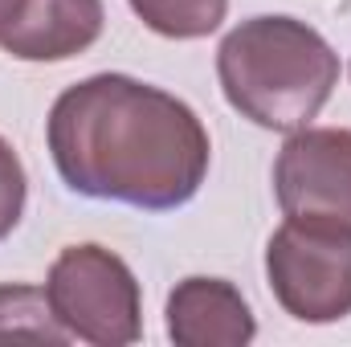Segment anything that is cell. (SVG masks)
Returning a JSON list of instances; mask_svg holds the SVG:
<instances>
[{
  "label": "cell",
  "instance_id": "obj_1",
  "mask_svg": "<svg viewBox=\"0 0 351 347\" xmlns=\"http://www.w3.org/2000/svg\"><path fill=\"white\" fill-rule=\"evenodd\" d=\"M62 184L143 213L188 204L208 176V131L176 94L131 74H94L62 90L45 123Z\"/></svg>",
  "mask_w": 351,
  "mask_h": 347
},
{
  "label": "cell",
  "instance_id": "obj_2",
  "mask_svg": "<svg viewBox=\"0 0 351 347\" xmlns=\"http://www.w3.org/2000/svg\"><path fill=\"white\" fill-rule=\"evenodd\" d=\"M217 78L229 106L265 131H302L339 86V53L294 16H250L225 33Z\"/></svg>",
  "mask_w": 351,
  "mask_h": 347
},
{
  "label": "cell",
  "instance_id": "obj_3",
  "mask_svg": "<svg viewBox=\"0 0 351 347\" xmlns=\"http://www.w3.org/2000/svg\"><path fill=\"white\" fill-rule=\"evenodd\" d=\"M45 298L62 331L90 347H127L143 335V294L131 265L102 246H70L49 265Z\"/></svg>",
  "mask_w": 351,
  "mask_h": 347
},
{
  "label": "cell",
  "instance_id": "obj_4",
  "mask_svg": "<svg viewBox=\"0 0 351 347\" xmlns=\"http://www.w3.org/2000/svg\"><path fill=\"white\" fill-rule=\"evenodd\" d=\"M265 278L278 307L298 323H339L351 315V233L286 221L265 246Z\"/></svg>",
  "mask_w": 351,
  "mask_h": 347
},
{
  "label": "cell",
  "instance_id": "obj_5",
  "mask_svg": "<svg viewBox=\"0 0 351 347\" xmlns=\"http://www.w3.org/2000/svg\"><path fill=\"white\" fill-rule=\"evenodd\" d=\"M274 196L286 221H311L351 233V131H290L274 160Z\"/></svg>",
  "mask_w": 351,
  "mask_h": 347
},
{
  "label": "cell",
  "instance_id": "obj_6",
  "mask_svg": "<svg viewBox=\"0 0 351 347\" xmlns=\"http://www.w3.org/2000/svg\"><path fill=\"white\" fill-rule=\"evenodd\" d=\"M258 323L245 294L225 278H184L168 294V339L176 347H245Z\"/></svg>",
  "mask_w": 351,
  "mask_h": 347
},
{
  "label": "cell",
  "instance_id": "obj_7",
  "mask_svg": "<svg viewBox=\"0 0 351 347\" xmlns=\"http://www.w3.org/2000/svg\"><path fill=\"white\" fill-rule=\"evenodd\" d=\"M102 0H25L0 33V49L21 62H66L102 37Z\"/></svg>",
  "mask_w": 351,
  "mask_h": 347
},
{
  "label": "cell",
  "instance_id": "obj_8",
  "mask_svg": "<svg viewBox=\"0 0 351 347\" xmlns=\"http://www.w3.org/2000/svg\"><path fill=\"white\" fill-rule=\"evenodd\" d=\"M131 8L152 33L172 41H196L221 29L229 0H131Z\"/></svg>",
  "mask_w": 351,
  "mask_h": 347
},
{
  "label": "cell",
  "instance_id": "obj_9",
  "mask_svg": "<svg viewBox=\"0 0 351 347\" xmlns=\"http://www.w3.org/2000/svg\"><path fill=\"white\" fill-rule=\"evenodd\" d=\"M45 339V344H66L70 335L62 331V323L53 319V307L45 298V290L37 286H21L8 282L0 286V339Z\"/></svg>",
  "mask_w": 351,
  "mask_h": 347
},
{
  "label": "cell",
  "instance_id": "obj_10",
  "mask_svg": "<svg viewBox=\"0 0 351 347\" xmlns=\"http://www.w3.org/2000/svg\"><path fill=\"white\" fill-rule=\"evenodd\" d=\"M25 196H29V180H25V168L12 152V143L0 135V241L21 225L25 217Z\"/></svg>",
  "mask_w": 351,
  "mask_h": 347
},
{
  "label": "cell",
  "instance_id": "obj_11",
  "mask_svg": "<svg viewBox=\"0 0 351 347\" xmlns=\"http://www.w3.org/2000/svg\"><path fill=\"white\" fill-rule=\"evenodd\" d=\"M21 4H25V0H0V33L21 16Z\"/></svg>",
  "mask_w": 351,
  "mask_h": 347
}]
</instances>
